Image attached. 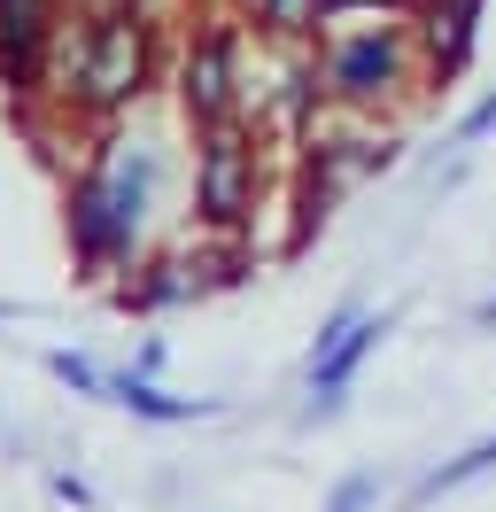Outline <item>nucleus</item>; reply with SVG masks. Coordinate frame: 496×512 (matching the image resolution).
I'll use <instances>...</instances> for the list:
<instances>
[{
    "mask_svg": "<svg viewBox=\"0 0 496 512\" xmlns=\"http://www.w3.org/2000/svg\"><path fill=\"white\" fill-rule=\"evenodd\" d=\"M163 365H171V342H163V334H140V350H132V373H155V381H163Z\"/></svg>",
    "mask_w": 496,
    "mask_h": 512,
    "instance_id": "obj_17",
    "label": "nucleus"
},
{
    "mask_svg": "<svg viewBox=\"0 0 496 512\" xmlns=\"http://www.w3.org/2000/svg\"><path fill=\"white\" fill-rule=\"evenodd\" d=\"M163 179H171V148L155 132H132V125L101 132L86 171L62 187V241H70L78 280H117L148 256Z\"/></svg>",
    "mask_w": 496,
    "mask_h": 512,
    "instance_id": "obj_1",
    "label": "nucleus"
},
{
    "mask_svg": "<svg viewBox=\"0 0 496 512\" xmlns=\"http://www.w3.org/2000/svg\"><path fill=\"white\" fill-rule=\"evenodd\" d=\"M380 497H388V481L372 474V466H357V474H341L334 489H326L318 512H380Z\"/></svg>",
    "mask_w": 496,
    "mask_h": 512,
    "instance_id": "obj_14",
    "label": "nucleus"
},
{
    "mask_svg": "<svg viewBox=\"0 0 496 512\" xmlns=\"http://www.w3.org/2000/svg\"><path fill=\"white\" fill-rule=\"evenodd\" d=\"M155 78H163V32H155V16L140 0H93L78 16V32L62 24L55 55H47L55 101L93 132L124 125L155 94Z\"/></svg>",
    "mask_w": 496,
    "mask_h": 512,
    "instance_id": "obj_2",
    "label": "nucleus"
},
{
    "mask_svg": "<svg viewBox=\"0 0 496 512\" xmlns=\"http://www.w3.org/2000/svg\"><path fill=\"white\" fill-rule=\"evenodd\" d=\"M481 474H496V435H481L473 450H458V458L427 466V474L411 481V497H403V505H411V512H427L434 497H450V489H465V481H481Z\"/></svg>",
    "mask_w": 496,
    "mask_h": 512,
    "instance_id": "obj_12",
    "label": "nucleus"
},
{
    "mask_svg": "<svg viewBox=\"0 0 496 512\" xmlns=\"http://www.w3.org/2000/svg\"><path fill=\"white\" fill-rule=\"evenodd\" d=\"M326 8H334V0H233V16H241L264 47H318Z\"/></svg>",
    "mask_w": 496,
    "mask_h": 512,
    "instance_id": "obj_11",
    "label": "nucleus"
},
{
    "mask_svg": "<svg viewBox=\"0 0 496 512\" xmlns=\"http://www.w3.org/2000/svg\"><path fill=\"white\" fill-rule=\"evenodd\" d=\"M39 365H47V381H55V388L86 396V404H109V365H93L86 350H47Z\"/></svg>",
    "mask_w": 496,
    "mask_h": 512,
    "instance_id": "obj_13",
    "label": "nucleus"
},
{
    "mask_svg": "<svg viewBox=\"0 0 496 512\" xmlns=\"http://www.w3.org/2000/svg\"><path fill=\"white\" fill-rule=\"evenodd\" d=\"M264 187H272V163H264V125H233L194 132V233H225V241H248L256 233V210H264Z\"/></svg>",
    "mask_w": 496,
    "mask_h": 512,
    "instance_id": "obj_4",
    "label": "nucleus"
},
{
    "mask_svg": "<svg viewBox=\"0 0 496 512\" xmlns=\"http://www.w3.org/2000/svg\"><path fill=\"white\" fill-rule=\"evenodd\" d=\"M109 404L148 427H202V419H225V396H171L155 373H132V365H109Z\"/></svg>",
    "mask_w": 496,
    "mask_h": 512,
    "instance_id": "obj_9",
    "label": "nucleus"
},
{
    "mask_svg": "<svg viewBox=\"0 0 496 512\" xmlns=\"http://www.w3.org/2000/svg\"><path fill=\"white\" fill-rule=\"evenodd\" d=\"M47 489H55V497H62L70 512H101V497H93V489H86L78 474H47Z\"/></svg>",
    "mask_w": 496,
    "mask_h": 512,
    "instance_id": "obj_16",
    "label": "nucleus"
},
{
    "mask_svg": "<svg viewBox=\"0 0 496 512\" xmlns=\"http://www.w3.org/2000/svg\"><path fill=\"white\" fill-rule=\"evenodd\" d=\"M489 140H496V125H489Z\"/></svg>",
    "mask_w": 496,
    "mask_h": 512,
    "instance_id": "obj_19",
    "label": "nucleus"
},
{
    "mask_svg": "<svg viewBox=\"0 0 496 512\" xmlns=\"http://www.w3.org/2000/svg\"><path fill=\"white\" fill-rule=\"evenodd\" d=\"M318 70L341 117H380V109H403L419 86H434L411 0H334L318 32Z\"/></svg>",
    "mask_w": 496,
    "mask_h": 512,
    "instance_id": "obj_3",
    "label": "nucleus"
},
{
    "mask_svg": "<svg viewBox=\"0 0 496 512\" xmlns=\"http://www.w3.org/2000/svg\"><path fill=\"white\" fill-rule=\"evenodd\" d=\"M179 303H202V295H194V272H186V249L140 256V264L124 272V288H117L124 319H163V311H179Z\"/></svg>",
    "mask_w": 496,
    "mask_h": 512,
    "instance_id": "obj_10",
    "label": "nucleus"
},
{
    "mask_svg": "<svg viewBox=\"0 0 496 512\" xmlns=\"http://www.w3.org/2000/svg\"><path fill=\"white\" fill-rule=\"evenodd\" d=\"M489 125H496V94H481L473 109L458 117V132H450V148H473V140H489Z\"/></svg>",
    "mask_w": 496,
    "mask_h": 512,
    "instance_id": "obj_15",
    "label": "nucleus"
},
{
    "mask_svg": "<svg viewBox=\"0 0 496 512\" xmlns=\"http://www.w3.org/2000/svg\"><path fill=\"white\" fill-rule=\"evenodd\" d=\"M473 326H481V334H496V295H481V303H473Z\"/></svg>",
    "mask_w": 496,
    "mask_h": 512,
    "instance_id": "obj_18",
    "label": "nucleus"
},
{
    "mask_svg": "<svg viewBox=\"0 0 496 512\" xmlns=\"http://www.w3.org/2000/svg\"><path fill=\"white\" fill-rule=\"evenodd\" d=\"M171 109L186 132H217L248 117V24L233 8H217L186 32L179 63H171Z\"/></svg>",
    "mask_w": 496,
    "mask_h": 512,
    "instance_id": "obj_5",
    "label": "nucleus"
},
{
    "mask_svg": "<svg viewBox=\"0 0 496 512\" xmlns=\"http://www.w3.org/2000/svg\"><path fill=\"white\" fill-rule=\"evenodd\" d=\"M55 32H62V0H0V86L8 94L47 86Z\"/></svg>",
    "mask_w": 496,
    "mask_h": 512,
    "instance_id": "obj_6",
    "label": "nucleus"
},
{
    "mask_svg": "<svg viewBox=\"0 0 496 512\" xmlns=\"http://www.w3.org/2000/svg\"><path fill=\"white\" fill-rule=\"evenodd\" d=\"M388 326H396V311H365L357 326H341V342H326L318 357H303V396H349L357 373L372 365V350L388 342Z\"/></svg>",
    "mask_w": 496,
    "mask_h": 512,
    "instance_id": "obj_8",
    "label": "nucleus"
},
{
    "mask_svg": "<svg viewBox=\"0 0 496 512\" xmlns=\"http://www.w3.org/2000/svg\"><path fill=\"white\" fill-rule=\"evenodd\" d=\"M481 8H489V0H411V24H419V47H427V63H434V86L473 63Z\"/></svg>",
    "mask_w": 496,
    "mask_h": 512,
    "instance_id": "obj_7",
    "label": "nucleus"
}]
</instances>
